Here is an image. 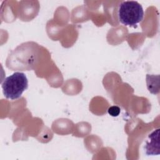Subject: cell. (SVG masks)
Here are the masks:
<instances>
[{
	"instance_id": "obj_2",
	"label": "cell",
	"mask_w": 160,
	"mask_h": 160,
	"mask_svg": "<svg viewBox=\"0 0 160 160\" xmlns=\"http://www.w3.org/2000/svg\"><path fill=\"white\" fill-rule=\"evenodd\" d=\"M118 16L119 21L122 24L135 26L143 19L144 10L138 2L125 1L119 4Z\"/></svg>"
},
{
	"instance_id": "obj_4",
	"label": "cell",
	"mask_w": 160,
	"mask_h": 160,
	"mask_svg": "<svg viewBox=\"0 0 160 160\" xmlns=\"http://www.w3.org/2000/svg\"><path fill=\"white\" fill-rule=\"evenodd\" d=\"M143 150L147 156L159 155V129H155L148 135L144 144Z\"/></svg>"
},
{
	"instance_id": "obj_3",
	"label": "cell",
	"mask_w": 160,
	"mask_h": 160,
	"mask_svg": "<svg viewBox=\"0 0 160 160\" xmlns=\"http://www.w3.org/2000/svg\"><path fill=\"white\" fill-rule=\"evenodd\" d=\"M37 47L38 46L31 51H29V49L26 50L25 54H24V43L21 44L16 49H14V51H12L9 55V57H13V58L15 57V61L17 62V63L14 65L15 68L18 66V64L20 62V65H19L20 66L19 69H21V71H24V70L29 71L30 69H33V66L36 64V61L37 58V55H36ZM14 66L11 69H12Z\"/></svg>"
},
{
	"instance_id": "obj_1",
	"label": "cell",
	"mask_w": 160,
	"mask_h": 160,
	"mask_svg": "<svg viewBox=\"0 0 160 160\" xmlns=\"http://www.w3.org/2000/svg\"><path fill=\"white\" fill-rule=\"evenodd\" d=\"M1 87L6 98L17 99L28 89V80L24 72H15L4 79Z\"/></svg>"
},
{
	"instance_id": "obj_6",
	"label": "cell",
	"mask_w": 160,
	"mask_h": 160,
	"mask_svg": "<svg viewBox=\"0 0 160 160\" xmlns=\"http://www.w3.org/2000/svg\"><path fill=\"white\" fill-rule=\"evenodd\" d=\"M121 112V109L118 106H112L108 109V114L112 117H117Z\"/></svg>"
},
{
	"instance_id": "obj_5",
	"label": "cell",
	"mask_w": 160,
	"mask_h": 160,
	"mask_svg": "<svg viewBox=\"0 0 160 160\" xmlns=\"http://www.w3.org/2000/svg\"><path fill=\"white\" fill-rule=\"evenodd\" d=\"M159 76H155L154 74H147L146 76V83L147 88L149 91L153 94H157L159 92Z\"/></svg>"
}]
</instances>
